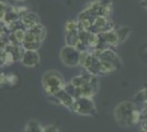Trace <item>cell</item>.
<instances>
[{"label":"cell","mask_w":147,"mask_h":132,"mask_svg":"<svg viewBox=\"0 0 147 132\" xmlns=\"http://www.w3.org/2000/svg\"><path fill=\"white\" fill-rule=\"evenodd\" d=\"M17 82H18V78H17V76L14 75V74H9V75H7V83H8V84L14 85Z\"/></svg>","instance_id":"12"},{"label":"cell","mask_w":147,"mask_h":132,"mask_svg":"<svg viewBox=\"0 0 147 132\" xmlns=\"http://www.w3.org/2000/svg\"><path fill=\"white\" fill-rule=\"evenodd\" d=\"M21 63L26 67H35L40 63V55L36 51H25L21 58Z\"/></svg>","instance_id":"6"},{"label":"cell","mask_w":147,"mask_h":132,"mask_svg":"<svg viewBox=\"0 0 147 132\" xmlns=\"http://www.w3.org/2000/svg\"><path fill=\"white\" fill-rule=\"evenodd\" d=\"M25 34L26 31L22 30V29H17L16 31H13V33H11V35L14 39V44H22L25 39Z\"/></svg>","instance_id":"10"},{"label":"cell","mask_w":147,"mask_h":132,"mask_svg":"<svg viewBox=\"0 0 147 132\" xmlns=\"http://www.w3.org/2000/svg\"><path fill=\"white\" fill-rule=\"evenodd\" d=\"M45 28L41 23L28 29L22 46L25 51H36L45 39Z\"/></svg>","instance_id":"2"},{"label":"cell","mask_w":147,"mask_h":132,"mask_svg":"<svg viewBox=\"0 0 147 132\" xmlns=\"http://www.w3.org/2000/svg\"><path fill=\"white\" fill-rule=\"evenodd\" d=\"M23 132H44V128L37 120L31 119L25 125Z\"/></svg>","instance_id":"9"},{"label":"cell","mask_w":147,"mask_h":132,"mask_svg":"<svg viewBox=\"0 0 147 132\" xmlns=\"http://www.w3.org/2000/svg\"><path fill=\"white\" fill-rule=\"evenodd\" d=\"M44 132H59L55 126H47L44 128Z\"/></svg>","instance_id":"13"},{"label":"cell","mask_w":147,"mask_h":132,"mask_svg":"<svg viewBox=\"0 0 147 132\" xmlns=\"http://www.w3.org/2000/svg\"><path fill=\"white\" fill-rule=\"evenodd\" d=\"M20 21H21V23L24 26H26V29H30L32 26H34V25L40 23V18H38V16H37L36 13L28 11L23 16H21Z\"/></svg>","instance_id":"7"},{"label":"cell","mask_w":147,"mask_h":132,"mask_svg":"<svg viewBox=\"0 0 147 132\" xmlns=\"http://www.w3.org/2000/svg\"><path fill=\"white\" fill-rule=\"evenodd\" d=\"M6 28L5 26H0V40L5 39V35H6Z\"/></svg>","instance_id":"15"},{"label":"cell","mask_w":147,"mask_h":132,"mask_svg":"<svg viewBox=\"0 0 147 132\" xmlns=\"http://www.w3.org/2000/svg\"><path fill=\"white\" fill-rule=\"evenodd\" d=\"M55 97L57 98V100L59 101L61 104H63L64 106L70 108V109L73 110L74 104H75V100H76V99H75L70 94H68L64 88H63L61 90H59V91L55 95Z\"/></svg>","instance_id":"8"},{"label":"cell","mask_w":147,"mask_h":132,"mask_svg":"<svg viewBox=\"0 0 147 132\" xmlns=\"http://www.w3.org/2000/svg\"><path fill=\"white\" fill-rule=\"evenodd\" d=\"M141 6L147 8V0H141Z\"/></svg>","instance_id":"16"},{"label":"cell","mask_w":147,"mask_h":132,"mask_svg":"<svg viewBox=\"0 0 147 132\" xmlns=\"http://www.w3.org/2000/svg\"><path fill=\"white\" fill-rule=\"evenodd\" d=\"M140 132H147V128H143V129H142Z\"/></svg>","instance_id":"17"},{"label":"cell","mask_w":147,"mask_h":132,"mask_svg":"<svg viewBox=\"0 0 147 132\" xmlns=\"http://www.w3.org/2000/svg\"><path fill=\"white\" fill-rule=\"evenodd\" d=\"M80 54L81 52L75 46L66 45L61 51V60L66 66L75 67L80 65Z\"/></svg>","instance_id":"4"},{"label":"cell","mask_w":147,"mask_h":132,"mask_svg":"<svg viewBox=\"0 0 147 132\" xmlns=\"http://www.w3.org/2000/svg\"><path fill=\"white\" fill-rule=\"evenodd\" d=\"M140 96L142 97V100L147 102V88H145L144 90H142L141 93H140Z\"/></svg>","instance_id":"14"},{"label":"cell","mask_w":147,"mask_h":132,"mask_svg":"<svg viewBox=\"0 0 147 132\" xmlns=\"http://www.w3.org/2000/svg\"><path fill=\"white\" fill-rule=\"evenodd\" d=\"M42 84L45 91L49 96H55L65 86V81L59 72L49 70L45 72L42 77Z\"/></svg>","instance_id":"3"},{"label":"cell","mask_w":147,"mask_h":132,"mask_svg":"<svg viewBox=\"0 0 147 132\" xmlns=\"http://www.w3.org/2000/svg\"><path fill=\"white\" fill-rule=\"evenodd\" d=\"M144 51H145V56L147 57V45L145 46V50H144Z\"/></svg>","instance_id":"18"},{"label":"cell","mask_w":147,"mask_h":132,"mask_svg":"<svg viewBox=\"0 0 147 132\" xmlns=\"http://www.w3.org/2000/svg\"><path fill=\"white\" fill-rule=\"evenodd\" d=\"M117 37H119L120 44H121V43H123L129 35V33H131V28H129V26H121L117 31Z\"/></svg>","instance_id":"11"},{"label":"cell","mask_w":147,"mask_h":132,"mask_svg":"<svg viewBox=\"0 0 147 132\" xmlns=\"http://www.w3.org/2000/svg\"><path fill=\"white\" fill-rule=\"evenodd\" d=\"M141 113L137 110L134 102L122 101L114 109V118L121 127L129 128L137 123Z\"/></svg>","instance_id":"1"},{"label":"cell","mask_w":147,"mask_h":132,"mask_svg":"<svg viewBox=\"0 0 147 132\" xmlns=\"http://www.w3.org/2000/svg\"><path fill=\"white\" fill-rule=\"evenodd\" d=\"M73 110L81 116H92L96 112V106L90 97H79L75 100Z\"/></svg>","instance_id":"5"},{"label":"cell","mask_w":147,"mask_h":132,"mask_svg":"<svg viewBox=\"0 0 147 132\" xmlns=\"http://www.w3.org/2000/svg\"><path fill=\"white\" fill-rule=\"evenodd\" d=\"M17 1H24V0H17Z\"/></svg>","instance_id":"19"}]
</instances>
